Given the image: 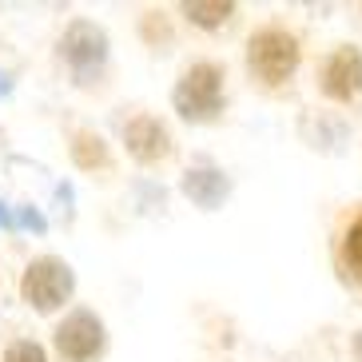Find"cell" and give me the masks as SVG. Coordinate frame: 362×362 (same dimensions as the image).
<instances>
[{"label": "cell", "mask_w": 362, "mask_h": 362, "mask_svg": "<svg viewBox=\"0 0 362 362\" xmlns=\"http://www.w3.org/2000/svg\"><path fill=\"white\" fill-rule=\"evenodd\" d=\"M92 144H100V136H88V132H80V136H76V160L84 163V168H92V163H104V148L92 151Z\"/></svg>", "instance_id": "obj_10"}, {"label": "cell", "mask_w": 362, "mask_h": 362, "mask_svg": "<svg viewBox=\"0 0 362 362\" xmlns=\"http://www.w3.org/2000/svg\"><path fill=\"white\" fill-rule=\"evenodd\" d=\"M183 12H187L195 24H203V28H215V24H223L227 16H231V4H199V0H187Z\"/></svg>", "instance_id": "obj_9"}, {"label": "cell", "mask_w": 362, "mask_h": 362, "mask_svg": "<svg viewBox=\"0 0 362 362\" xmlns=\"http://www.w3.org/2000/svg\"><path fill=\"white\" fill-rule=\"evenodd\" d=\"M4 362H44V351L36 342H16V346H8Z\"/></svg>", "instance_id": "obj_11"}, {"label": "cell", "mask_w": 362, "mask_h": 362, "mask_svg": "<svg viewBox=\"0 0 362 362\" xmlns=\"http://www.w3.org/2000/svg\"><path fill=\"white\" fill-rule=\"evenodd\" d=\"M223 100V72L215 64H195L175 88V107L183 119H211Z\"/></svg>", "instance_id": "obj_1"}, {"label": "cell", "mask_w": 362, "mask_h": 362, "mask_svg": "<svg viewBox=\"0 0 362 362\" xmlns=\"http://www.w3.org/2000/svg\"><path fill=\"white\" fill-rule=\"evenodd\" d=\"M346 259H351V267L362 275V219L351 227V235H346Z\"/></svg>", "instance_id": "obj_12"}, {"label": "cell", "mask_w": 362, "mask_h": 362, "mask_svg": "<svg viewBox=\"0 0 362 362\" xmlns=\"http://www.w3.org/2000/svg\"><path fill=\"white\" fill-rule=\"evenodd\" d=\"M322 88L334 100H354L362 92V56L358 48H339L322 68Z\"/></svg>", "instance_id": "obj_6"}, {"label": "cell", "mask_w": 362, "mask_h": 362, "mask_svg": "<svg viewBox=\"0 0 362 362\" xmlns=\"http://www.w3.org/2000/svg\"><path fill=\"white\" fill-rule=\"evenodd\" d=\"M247 60H251V72H259L267 84H283L298 64V44L295 36L279 33V28H263L259 36H251Z\"/></svg>", "instance_id": "obj_2"}, {"label": "cell", "mask_w": 362, "mask_h": 362, "mask_svg": "<svg viewBox=\"0 0 362 362\" xmlns=\"http://www.w3.org/2000/svg\"><path fill=\"white\" fill-rule=\"evenodd\" d=\"M56 346H60V354H64L68 362H88V358H96L100 346H104V327H100L96 315L76 310V315H68V319L60 322Z\"/></svg>", "instance_id": "obj_5"}, {"label": "cell", "mask_w": 362, "mask_h": 362, "mask_svg": "<svg viewBox=\"0 0 362 362\" xmlns=\"http://www.w3.org/2000/svg\"><path fill=\"white\" fill-rule=\"evenodd\" d=\"M21 295L33 303L36 310H52L60 307L68 295H72V271L60 259H36L28 271H24Z\"/></svg>", "instance_id": "obj_3"}, {"label": "cell", "mask_w": 362, "mask_h": 362, "mask_svg": "<svg viewBox=\"0 0 362 362\" xmlns=\"http://www.w3.org/2000/svg\"><path fill=\"white\" fill-rule=\"evenodd\" d=\"M183 192L192 195L199 207H219L227 195V180L219 175V171L203 168V171H187V180H183Z\"/></svg>", "instance_id": "obj_8"}, {"label": "cell", "mask_w": 362, "mask_h": 362, "mask_svg": "<svg viewBox=\"0 0 362 362\" xmlns=\"http://www.w3.org/2000/svg\"><path fill=\"white\" fill-rule=\"evenodd\" d=\"M104 33H100L96 24H72L68 28V36H64V60L72 64V72H76V80L80 84H88V80H96L100 72H104V56H107V48H104Z\"/></svg>", "instance_id": "obj_4"}, {"label": "cell", "mask_w": 362, "mask_h": 362, "mask_svg": "<svg viewBox=\"0 0 362 362\" xmlns=\"http://www.w3.org/2000/svg\"><path fill=\"white\" fill-rule=\"evenodd\" d=\"M8 88H12V84H8V76L0 72V96H4V92H8Z\"/></svg>", "instance_id": "obj_13"}, {"label": "cell", "mask_w": 362, "mask_h": 362, "mask_svg": "<svg viewBox=\"0 0 362 362\" xmlns=\"http://www.w3.org/2000/svg\"><path fill=\"white\" fill-rule=\"evenodd\" d=\"M124 139H128L132 156L144 160V163L168 156V132H163L160 119H151V116H136V119H132L128 132H124Z\"/></svg>", "instance_id": "obj_7"}]
</instances>
